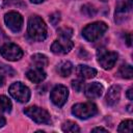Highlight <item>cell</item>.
<instances>
[{
	"label": "cell",
	"mask_w": 133,
	"mask_h": 133,
	"mask_svg": "<svg viewBox=\"0 0 133 133\" xmlns=\"http://www.w3.org/2000/svg\"><path fill=\"white\" fill-rule=\"evenodd\" d=\"M4 22L7 26V28L15 33L20 32L23 27V17L21 16V14H19L18 11H15V10H11V11H8L7 14H5Z\"/></svg>",
	"instance_id": "8"
},
{
	"label": "cell",
	"mask_w": 133,
	"mask_h": 133,
	"mask_svg": "<svg viewBox=\"0 0 133 133\" xmlns=\"http://www.w3.org/2000/svg\"><path fill=\"white\" fill-rule=\"evenodd\" d=\"M24 113L37 124H51V116L47 110L38 106H29L24 109Z\"/></svg>",
	"instance_id": "3"
},
{
	"label": "cell",
	"mask_w": 133,
	"mask_h": 133,
	"mask_svg": "<svg viewBox=\"0 0 133 133\" xmlns=\"http://www.w3.org/2000/svg\"><path fill=\"white\" fill-rule=\"evenodd\" d=\"M82 14L87 17H94L96 15V8H94V6L90 4H85L82 7Z\"/></svg>",
	"instance_id": "22"
},
{
	"label": "cell",
	"mask_w": 133,
	"mask_h": 133,
	"mask_svg": "<svg viewBox=\"0 0 133 133\" xmlns=\"http://www.w3.org/2000/svg\"><path fill=\"white\" fill-rule=\"evenodd\" d=\"M74 47V43L70 38L60 37L56 39L51 45V51L54 54H66L69 53Z\"/></svg>",
	"instance_id": "10"
},
{
	"label": "cell",
	"mask_w": 133,
	"mask_h": 133,
	"mask_svg": "<svg viewBox=\"0 0 133 133\" xmlns=\"http://www.w3.org/2000/svg\"><path fill=\"white\" fill-rule=\"evenodd\" d=\"M132 10V0H123L121 1L115 9V22L121 23L125 19L129 18Z\"/></svg>",
	"instance_id": "11"
},
{
	"label": "cell",
	"mask_w": 133,
	"mask_h": 133,
	"mask_svg": "<svg viewBox=\"0 0 133 133\" xmlns=\"http://www.w3.org/2000/svg\"><path fill=\"white\" fill-rule=\"evenodd\" d=\"M104 87L99 82H91L85 88V96L88 99H97L102 96Z\"/></svg>",
	"instance_id": "14"
},
{
	"label": "cell",
	"mask_w": 133,
	"mask_h": 133,
	"mask_svg": "<svg viewBox=\"0 0 133 133\" xmlns=\"http://www.w3.org/2000/svg\"><path fill=\"white\" fill-rule=\"evenodd\" d=\"M76 72H77L78 76H80L83 79H90V78H94L97 75V70L96 69H94L91 66H88V65H84V64H79L77 66Z\"/></svg>",
	"instance_id": "15"
},
{
	"label": "cell",
	"mask_w": 133,
	"mask_h": 133,
	"mask_svg": "<svg viewBox=\"0 0 133 133\" xmlns=\"http://www.w3.org/2000/svg\"><path fill=\"white\" fill-rule=\"evenodd\" d=\"M4 125H5V118H4V116H2L0 114V128H2Z\"/></svg>",
	"instance_id": "29"
},
{
	"label": "cell",
	"mask_w": 133,
	"mask_h": 133,
	"mask_svg": "<svg viewBox=\"0 0 133 133\" xmlns=\"http://www.w3.org/2000/svg\"><path fill=\"white\" fill-rule=\"evenodd\" d=\"M72 71H73V64L70 61H63V62L59 63V65L57 66V72L62 77L70 76L71 73H72Z\"/></svg>",
	"instance_id": "17"
},
{
	"label": "cell",
	"mask_w": 133,
	"mask_h": 133,
	"mask_svg": "<svg viewBox=\"0 0 133 133\" xmlns=\"http://www.w3.org/2000/svg\"><path fill=\"white\" fill-rule=\"evenodd\" d=\"M59 16H60L59 12H54V14H52V15L50 16V22L52 23V25L55 26V25L59 22V19H60Z\"/></svg>",
	"instance_id": "25"
},
{
	"label": "cell",
	"mask_w": 133,
	"mask_h": 133,
	"mask_svg": "<svg viewBox=\"0 0 133 133\" xmlns=\"http://www.w3.org/2000/svg\"><path fill=\"white\" fill-rule=\"evenodd\" d=\"M61 129L63 132H79L80 131L79 126L72 121H68V122L63 123Z\"/></svg>",
	"instance_id": "21"
},
{
	"label": "cell",
	"mask_w": 133,
	"mask_h": 133,
	"mask_svg": "<svg viewBox=\"0 0 133 133\" xmlns=\"http://www.w3.org/2000/svg\"><path fill=\"white\" fill-rule=\"evenodd\" d=\"M27 33L32 41L43 42L47 37V25L41 17L31 16L28 20Z\"/></svg>",
	"instance_id": "1"
},
{
	"label": "cell",
	"mask_w": 133,
	"mask_h": 133,
	"mask_svg": "<svg viewBox=\"0 0 133 133\" xmlns=\"http://www.w3.org/2000/svg\"><path fill=\"white\" fill-rule=\"evenodd\" d=\"M132 92H133V89H132V88H129V89H128V91H127V98H128L130 101H131V100H133Z\"/></svg>",
	"instance_id": "27"
},
{
	"label": "cell",
	"mask_w": 133,
	"mask_h": 133,
	"mask_svg": "<svg viewBox=\"0 0 133 133\" xmlns=\"http://www.w3.org/2000/svg\"><path fill=\"white\" fill-rule=\"evenodd\" d=\"M9 95L20 103H26L30 99L29 88L22 82H15L8 88Z\"/></svg>",
	"instance_id": "5"
},
{
	"label": "cell",
	"mask_w": 133,
	"mask_h": 133,
	"mask_svg": "<svg viewBox=\"0 0 133 133\" xmlns=\"http://www.w3.org/2000/svg\"><path fill=\"white\" fill-rule=\"evenodd\" d=\"M46 72L42 68L33 66L30 70L27 71L26 77L33 83H41L46 79Z\"/></svg>",
	"instance_id": "12"
},
{
	"label": "cell",
	"mask_w": 133,
	"mask_h": 133,
	"mask_svg": "<svg viewBox=\"0 0 133 133\" xmlns=\"http://www.w3.org/2000/svg\"><path fill=\"white\" fill-rule=\"evenodd\" d=\"M126 41H127V45L131 46V33H127L126 34Z\"/></svg>",
	"instance_id": "28"
},
{
	"label": "cell",
	"mask_w": 133,
	"mask_h": 133,
	"mask_svg": "<svg viewBox=\"0 0 133 133\" xmlns=\"http://www.w3.org/2000/svg\"><path fill=\"white\" fill-rule=\"evenodd\" d=\"M68 97H69V90L64 85H61V84L56 85L51 90V94H50V99L52 103L57 107H62L65 104Z\"/></svg>",
	"instance_id": "9"
},
{
	"label": "cell",
	"mask_w": 133,
	"mask_h": 133,
	"mask_svg": "<svg viewBox=\"0 0 133 133\" xmlns=\"http://www.w3.org/2000/svg\"><path fill=\"white\" fill-rule=\"evenodd\" d=\"M98 62L104 70H110L114 66L117 61V53L113 51H108L106 49H99L97 52Z\"/></svg>",
	"instance_id": "6"
},
{
	"label": "cell",
	"mask_w": 133,
	"mask_h": 133,
	"mask_svg": "<svg viewBox=\"0 0 133 133\" xmlns=\"http://www.w3.org/2000/svg\"><path fill=\"white\" fill-rule=\"evenodd\" d=\"M121 98V87L118 85H112L106 94V104L108 106H114L118 103Z\"/></svg>",
	"instance_id": "13"
},
{
	"label": "cell",
	"mask_w": 133,
	"mask_h": 133,
	"mask_svg": "<svg viewBox=\"0 0 133 133\" xmlns=\"http://www.w3.org/2000/svg\"><path fill=\"white\" fill-rule=\"evenodd\" d=\"M118 75L122 78L125 79H131L133 76V71H132V65L131 64H123L119 70H118Z\"/></svg>",
	"instance_id": "18"
},
{
	"label": "cell",
	"mask_w": 133,
	"mask_h": 133,
	"mask_svg": "<svg viewBox=\"0 0 133 133\" xmlns=\"http://www.w3.org/2000/svg\"><path fill=\"white\" fill-rule=\"evenodd\" d=\"M108 29V26L105 22L99 21L86 25L82 30V36L87 42H95L100 38Z\"/></svg>",
	"instance_id": "2"
},
{
	"label": "cell",
	"mask_w": 133,
	"mask_h": 133,
	"mask_svg": "<svg viewBox=\"0 0 133 133\" xmlns=\"http://www.w3.org/2000/svg\"><path fill=\"white\" fill-rule=\"evenodd\" d=\"M91 131H92V132H108V130H107V129H104V128H102V127L94 128Z\"/></svg>",
	"instance_id": "26"
},
{
	"label": "cell",
	"mask_w": 133,
	"mask_h": 133,
	"mask_svg": "<svg viewBox=\"0 0 133 133\" xmlns=\"http://www.w3.org/2000/svg\"><path fill=\"white\" fill-rule=\"evenodd\" d=\"M58 33L60 37H65V38H71V36L73 35V30L69 27H63V28H59L58 29Z\"/></svg>",
	"instance_id": "23"
},
{
	"label": "cell",
	"mask_w": 133,
	"mask_h": 133,
	"mask_svg": "<svg viewBox=\"0 0 133 133\" xmlns=\"http://www.w3.org/2000/svg\"><path fill=\"white\" fill-rule=\"evenodd\" d=\"M11 102L5 96H0V112H9L11 110Z\"/></svg>",
	"instance_id": "19"
},
{
	"label": "cell",
	"mask_w": 133,
	"mask_h": 133,
	"mask_svg": "<svg viewBox=\"0 0 133 133\" xmlns=\"http://www.w3.org/2000/svg\"><path fill=\"white\" fill-rule=\"evenodd\" d=\"M31 61L33 63V66H36V68H44L48 64V58L46 55L44 54H34L31 56Z\"/></svg>",
	"instance_id": "16"
},
{
	"label": "cell",
	"mask_w": 133,
	"mask_h": 133,
	"mask_svg": "<svg viewBox=\"0 0 133 133\" xmlns=\"http://www.w3.org/2000/svg\"><path fill=\"white\" fill-rule=\"evenodd\" d=\"M32 3H35V4H39V3H43L44 1H46V0H30Z\"/></svg>",
	"instance_id": "30"
},
{
	"label": "cell",
	"mask_w": 133,
	"mask_h": 133,
	"mask_svg": "<svg viewBox=\"0 0 133 133\" xmlns=\"http://www.w3.org/2000/svg\"><path fill=\"white\" fill-rule=\"evenodd\" d=\"M0 54L6 60L17 61L22 58L23 50L14 43H6L0 47Z\"/></svg>",
	"instance_id": "7"
},
{
	"label": "cell",
	"mask_w": 133,
	"mask_h": 133,
	"mask_svg": "<svg viewBox=\"0 0 133 133\" xmlns=\"http://www.w3.org/2000/svg\"><path fill=\"white\" fill-rule=\"evenodd\" d=\"M72 113L80 119H86L96 115L98 113V108L91 102L78 103L72 107Z\"/></svg>",
	"instance_id": "4"
},
{
	"label": "cell",
	"mask_w": 133,
	"mask_h": 133,
	"mask_svg": "<svg viewBox=\"0 0 133 133\" xmlns=\"http://www.w3.org/2000/svg\"><path fill=\"white\" fill-rule=\"evenodd\" d=\"M72 87L76 91H82L84 89V82H83V80H80V79L73 80L72 81Z\"/></svg>",
	"instance_id": "24"
},
{
	"label": "cell",
	"mask_w": 133,
	"mask_h": 133,
	"mask_svg": "<svg viewBox=\"0 0 133 133\" xmlns=\"http://www.w3.org/2000/svg\"><path fill=\"white\" fill-rule=\"evenodd\" d=\"M133 129V122L131 119H126L123 121L118 128H117V132H125V133H131Z\"/></svg>",
	"instance_id": "20"
},
{
	"label": "cell",
	"mask_w": 133,
	"mask_h": 133,
	"mask_svg": "<svg viewBox=\"0 0 133 133\" xmlns=\"http://www.w3.org/2000/svg\"><path fill=\"white\" fill-rule=\"evenodd\" d=\"M4 84V78L2 75H0V86H2Z\"/></svg>",
	"instance_id": "31"
}]
</instances>
